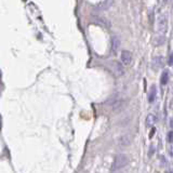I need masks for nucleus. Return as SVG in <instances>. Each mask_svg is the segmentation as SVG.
<instances>
[{
    "label": "nucleus",
    "instance_id": "f257e3e1",
    "mask_svg": "<svg viewBox=\"0 0 173 173\" xmlns=\"http://www.w3.org/2000/svg\"><path fill=\"white\" fill-rule=\"evenodd\" d=\"M129 162V158L127 155L124 154H119L115 157L114 161H113V164H112V171L115 172V171H118L120 169L124 168Z\"/></svg>",
    "mask_w": 173,
    "mask_h": 173
},
{
    "label": "nucleus",
    "instance_id": "f03ea898",
    "mask_svg": "<svg viewBox=\"0 0 173 173\" xmlns=\"http://www.w3.org/2000/svg\"><path fill=\"white\" fill-rule=\"evenodd\" d=\"M168 30V15L167 13H160L157 16V31L159 36H163Z\"/></svg>",
    "mask_w": 173,
    "mask_h": 173
},
{
    "label": "nucleus",
    "instance_id": "7ed1b4c3",
    "mask_svg": "<svg viewBox=\"0 0 173 173\" xmlns=\"http://www.w3.org/2000/svg\"><path fill=\"white\" fill-rule=\"evenodd\" d=\"M132 53L128 50H124L120 54V61L124 65H131L132 63Z\"/></svg>",
    "mask_w": 173,
    "mask_h": 173
},
{
    "label": "nucleus",
    "instance_id": "20e7f679",
    "mask_svg": "<svg viewBox=\"0 0 173 173\" xmlns=\"http://www.w3.org/2000/svg\"><path fill=\"white\" fill-rule=\"evenodd\" d=\"M108 105L113 109H118L124 105V101L121 99H119L118 96H114V98L108 102Z\"/></svg>",
    "mask_w": 173,
    "mask_h": 173
},
{
    "label": "nucleus",
    "instance_id": "39448f33",
    "mask_svg": "<svg viewBox=\"0 0 173 173\" xmlns=\"http://www.w3.org/2000/svg\"><path fill=\"white\" fill-rule=\"evenodd\" d=\"M93 21L94 23L99 24L100 26H103V27H107L108 28L109 26H110V22L106 17H103V16H94Z\"/></svg>",
    "mask_w": 173,
    "mask_h": 173
},
{
    "label": "nucleus",
    "instance_id": "423d86ee",
    "mask_svg": "<svg viewBox=\"0 0 173 173\" xmlns=\"http://www.w3.org/2000/svg\"><path fill=\"white\" fill-rule=\"evenodd\" d=\"M94 5H96L99 9H101V10H107L109 7L113 5V1H109V0H104V1L95 2Z\"/></svg>",
    "mask_w": 173,
    "mask_h": 173
},
{
    "label": "nucleus",
    "instance_id": "0eeeda50",
    "mask_svg": "<svg viewBox=\"0 0 173 173\" xmlns=\"http://www.w3.org/2000/svg\"><path fill=\"white\" fill-rule=\"evenodd\" d=\"M131 143V136L130 135H122L118 138L119 146H128Z\"/></svg>",
    "mask_w": 173,
    "mask_h": 173
},
{
    "label": "nucleus",
    "instance_id": "6e6552de",
    "mask_svg": "<svg viewBox=\"0 0 173 173\" xmlns=\"http://www.w3.org/2000/svg\"><path fill=\"white\" fill-rule=\"evenodd\" d=\"M145 124H146V126L148 127V128H152L154 124H156V121H157V117L155 116L154 114H148L147 115V117H146V119H145Z\"/></svg>",
    "mask_w": 173,
    "mask_h": 173
},
{
    "label": "nucleus",
    "instance_id": "1a4fd4ad",
    "mask_svg": "<svg viewBox=\"0 0 173 173\" xmlns=\"http://www.w3.org/2000/svg\"><path fill=\"white\" fill-rule=\"evenodd\" d=\"M119 47H120V40H119L118 37L114 36V37L112 38V51H113V52H116V51L119 49Z\"/></svg>",
    "mask_w": 173,
    "mask_h": 173
},
{
    "label": "nucleus",
    "instance_id": "9d476101",
    "mask_svg": "<svg viewBox=\"0 0 173 173\" xmlns=\"http://www.w3.org/2000/svg\"><path fill=\"white\" fill-rule=\"evenodd\" d=\"M156 95H157V89L155 85H152V88L149 90V93H148V101L150 103H153L155 99H156Z\"/></svg>",
    "mask_w": 173,
    "mask_h": 173
},
{
    "label": "nucleus",
    "instance_id": "9b49d317",
    "mask_svg": "<svg viewBox=\"0 0 173 173\" xmlns=\"http://www.w3.org/2000/svg\"><path fill=\"white\" fill-rule=\"evenodd\" d=\"M168 80H169V71L168 70H164L161 75V78H160V83L164 85V84L168 83Z\"/></svg>",
    "mask_w": 173,
    "mask_h": 173
},
{
    "label": "nucleus",
    "instance_id": "f8f14e48",
    "mask_svg": "<svg viewBox=\"0 0 173 173\" xmlns=\"http://www.w3.org/2000/svg\"><path fill=\"white\" fill-rule=\"evenodd\" d=\"M161 65H162V57H156V59H154V66H156V68H159V67H161Z\"/></svg>",
    "mask_w": 173,
    "mask_h": 173
},
{
    "label": "nucleus",
    "instance_id": "ddd939ff",
    "mask_svg": "<svg viewBox=\"0 0 173 173\" xmlns=\"http://www.w3.org/2000/svg\"><path fill=\"white\" fill-rule=\"evenodd\" d=\"M116 70L118 71V74H124V66L120 64V63H116Z\"/></svg>",
    "mask_w": 173,
    "mask_h": 173
},
{
    "label": "nucleus",
    "instance_id": "4468645a",
    "mask_svg": "<svg viewBox=\"0 0 173 173\" xmlns=\"http://www.w3.org/2000/svg\"><path fill=\"white\" fill-rule=\"evenodd\" d=\"M168 142H170V143H173V130L172 131H170L168 133Z\"/></svg>",
    "mask_w": 173,
    "mask_h": 173
},
{
    "label": "nucleus",
    "instance_id": "2eb2a0df",
    "mask_svg": "<svg viewBox=\"0 0 173 173\" xmlns=\"http://www.w3.org/2000/svg\"><path fill=\"white\" fill-rule=\"evenodd\" d=\"M169 65H173V52L169 55Z\"/></svg>",
    "mask_w": 173,
    "mask_h": 173
},
{
    "label": "nucleus",
    "instance_id": "dca6fc26",
    "mask_svg": "<svg viewBox=\"0 0 173 173\" xmlns=\"http://www.w3.org/2000/svg\"><path fill=\"white\" fill-rule=\"evenodd\" d=\"M169 155H170V156H171V157L173 158V145L169 147Z\"/></svg>",
    "mask_w": 173,
    "mask_h": 173
},
{
    "label": "nucleus",
    "instance_id": "f3484780",
    "mask_svg": "<svg viewBox=\"0 0 173 173\" xmlns=\"http://www.w3.org/2000/svg\"><path fill=\"white\" fill-rule=\"evenodd\" d=\"M170 126H171V128H173V119H171V122H170Z\"/></svg>",
    "mask_w": 173,
    "mask_h": 173
},
{
    "label": "nucleus",
    "instance_id": "a211bd4d",
    "mask_svg": "<svg viewBox=\"0 0 173 173\" xmlns=\"http://www.w3.org/2000/svg\"><path fill=\"white\" fill-rule=\"evenodd\" d=\"M170 173H173V171H171V172H170Z\"/></svg>",
    "mask_w": 173,
    "mask_h": 173
}]
</instances>
